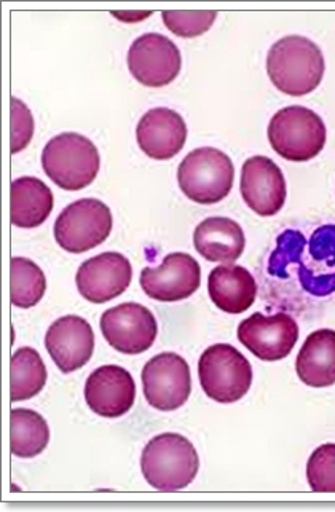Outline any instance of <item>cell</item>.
<instances>
[{"label":"cell","mask_w":335,"mask_h":512,"mask_svg":"<svg viewBox=\"0 0 335 512\" xmlns=\"http://www.w3.org/2000/svg\"><path fill=\"white\" fill-rule=\"evenodd\" d=\"M300 382L313 388L335 385V331L320 329L308 335L297 355Z\"/></svg>","instance_id":"obj_21"},{"label":"cell","mask_w":335,"mask_h":512,"mask_svg":"<svg viewBox=\"0 0 335 512\" xmlns=\"http://www.w3.org/2000/svg\"><path fill=\"white\" fill-rule=\"evenodd\" d=\"M101 331L115 350L125 355H141L154 345L158 326L149 308L128 302L103 313Z\"/></svg>","instance_id":"obj_10"},{"label":"cell","mask_w":335,"mask_h":512,"mask_svg":"<svg viewBox=\"0 0 335 512\" xmlns=\"http://www.w3.org/2000/svg\"><path fill=\"white\" fill-rule=\"evenodd\" d=\"M45 347L64 374L79 371L95 351V332L80 316H63L50 326Z\"/></svg>","instance_id":"obj_15"},{"label":"cell","mask_w":335,"mask_h":512,"mask_svg":"<svg viewBox=\"0 0 335 512\" xmlns=\"http://www.w3.org/2000/svg\"><path fill=\"white\" fill-rule=\"evenodd\" d=\"M235 168L229 155L214 147L195 149L182 160L178 170L179 187L190 200L214 205L229 195Z\"/></svg>","instance_id":"obj_5"},{"label":"cell","mask_w":335,"mask_h":512,"mask_svg":"<svg viewBox=\"0 0 335 512\" xmlns=\"http://www.w3.org/2000/svg\"><path fill=\"white\" fill-rule=\"evenodd\" d=\"M163 23L173 34L179 37L201 36L211 29L216 21V12H163Z\"/></svg>","instance_id":"obj_28"},{"label":"cell","mask_w":335,"mask_h":512,"mask_svg":"<svg viewBox=\"0 0 335 512\" xmlns=\"http://www.w3.org/2000/svg\"><path fill=\"white\" fill-rule=\"evenodd\" d=\"M241 195L259 216L280 213L286 201V181L280 166L261 155L246 160L241 170Z\"/></svg>","instance_id":"obj_14"},{"label":"cell","mask_w":335,"mask_h":512,"mask_svg":"<svg viewBox=\"0 0 335 512\" xmlns=\"http://www.w3.org/2000/svg\"><path fill=\"white\" fill-rule=\"evenodd\" d=\"M50 428L34 410L13 409L10 414V449L20 458L37 457L47 449Z\"/></svg>","instance_id":"obj_23"},{"label":"cell","mask_w":335,"mask_h":512,"mask_svg":"<svg viewBox=\"0 0 335 512\" xmlns=\"http://www.w3.org/2000/svg\"><path fill=\"white\" fill-rule=\"evenodd\" d=\"M142 390L150 406L162 412L184 406L192 391L186 359L176 353H162L150 359L142 371Z\"/></svg>","instance_id":"obj_8"},{"label":"cell","mask_w":335,"mask_h":512,"mask_svg":"<svg viewBox=\"0 0 335 512\" xmlns=\"http://www.w3.org/2000/svg\"><path fill=\"white\" fill-rule=\"evenodd\" d=\"M136 398V385L127 369L120 366L99 367L85 383V399L95 414L119 418L128 414Z\"/></svg>","instance_id":"obj_16"},{"label":"cell","mask_w":335,"mask_h":512,"mask_svg":"<svg viewBox=\"0 0 335 512\" xmlns=\"http://www.w3.org/2000/svg\"><path fill=\"white\" fill-rule=\"evenodd\" d=\"M182 67V56L173 40L149 32L138 37L128 52V69L144 87L160 88L170 85Z\"/></svg>","instance_id":"obj_9"},{"label":"cell","mask_w":335,"mask_h":512,"mask_svg":"<svg viewBox=\"0 0 335 512\" xmlns=\"http://www.w3.org/2000/svg\"><path fill=\"white\" fill-rule=\"evenodd\" d=\"M195 249L209 262L233 264L245 251L243 229L229 217H209L194 233Z\"/></svg>","instance_id":"obj_20"},{"label":"cell","mask_w":335,"mask_h":512,"mask_svg":"<svg viewBox=\"0 0 335 512\" xmlns=\"http://www.w3.org/2000/svg\"><path fill=\"white\" fill-rule=\"evenodd\" d=\"M310 267H299L302 288L315 297L335 292V225H323L307 243Z\"/></svg>","instance_id":"obj_18"},{"label":"cell","mask_w":335,"mask_h":512,"mask_svg":"<svg viewBox=\"0 0 335 512\" xmlns=\"http://www.w3.org/2000/svg\"><path fill=\"white\" fill-rule=\"evenodd\" d=\"M267 72L273 85L286 95H308L323 80L324 56L307 37H284L268 52Z\"/></svg>","instance_id":"obj_1"},{"label":"cell","mask_w":335,"mask_h":512,"mask_svg":"<svg viewBox=\"0 0 335 512\" xmlns=\"http://www.w3.org/2000/svg\"><path fill=\"white\" fill-rule=\"evenodd\" d=\"M200 283V264L184 253L170 254L160 267H147L141 273L142 291L160 302H178L194 296Z\"/></svg>","instance_id":"obj_12"},{"label":"cell","mask_w":335,"mask_h":512,"mask_svg":"<svg viewBox=\"0 0 335 512\" xmlns=\"http://www.w3.org/2000/svg\"><path fill=\"white\" fill-rule=\"evenodd\" d=\"M10 197V219L20 229H36L44 224L55 205L52 190L37 178L13 181Z\"/></svg>","instance_id":"obj_22"},{"label":"cell","mask_w":335,"mask_h":512,"mask_svg":"<svg viewBox=\"0 0 335 512\" xmlns=\"http://www.w3.org/2000/svg\"><path fill=\"white\" fill-rule=\"evenodd\" d=\"M47 383V367L34 348L16 351L10 364V399L12 402L34 398Z\"/></svg>","instance_id":"obj_24"},{"label":"cell","mask_w":335,"mask_h":512,"mask_svg":"<svg viewBox=\"0 0 335 512\" xmlns=\"http://www.w3.org/2000/svg\"><path fill=\"white\" fill-rule=\"evenodd\" d=\"M12 154L28 147L34 134V119L31 111L20 99L12 98Z\"/></svg>","instance_id":"obj_29"},{"label":"cell","mask_w":335,"mask_h":512,"mask_svg":"<svg viewBox=\"0 0 335 512\" xmlns=\"http://www.w3.org/2000/svg\"><path fill=\"white\" fill-rule=\"evenodd\" d=\"M276 249L273 251L270 262H268V272L270 275L284 278L286 268L289 265L297 264V260L302 257L307 240L304 235L296 230H286L283 235L276 240Z\"/></svg>","instance_id":"obj_27"},{"label":"cell","mask_w":335,"mask_h":512,"mask_svg":"<svg viewBox=\"0 0 335 512\" xmlns=\"http://www.w3.org/2000/svg\"><path fill=\"white\" fill-rule=\"evenodd\" d=\"M200 460L194 444L181 434L155 436L142 452L141 469L147 484L160 492L186 489L198 474Z\"/></svg>","instance_id":"obj_2"},{"label":"cell","mask_w":335,"mask_h":512,"mask_svg":"<svg viewBox=\"0 0 335 512\" xmlns=\"http://www.w3.org/2000/svg\"><path fill=\"white\" fill-rule=\"evenodd\" d=\"M198 377L208 398L230 404L245 398L253 383V367L237 348L217 343L201 355Z\"/></svg>","instance_id":"obj_6"},{"label":"cell","mask_w":335,"mask_h":512,"mask_svg":"<svg viewBox=\"0 0 335 512\" xmlns=\"http://www.w3.org/2000/svg\"><path fill=\"white\" fill-rule=\"evenodd\" d=\"M238 339L262 361H280L299 340L297 321L286 313L264 316L254 313L238 326Z\"/></svg>","instance_id":"obj_11"},{"label":"cell","mask_w":335,"mask_h":512,"mask_svg":"<svg viewBox=\"0 0 335 512\" xmlns=\"http://www.w3.org/2000/svg\"><path fill=\"white\" fill-rule=\"evenodd\" d=\"M307 479L313 492L335 493V444H324L312 453Z\"/></svg>","instance_id":"obj_26"},{"label":"cell","mask_w":335,"mask_h":512,"mask_svg":"<svg viewBox=\"0 0 335 512\" xmlns=\"http://www.w3.org/2000/svg\"><path fill=\"white\" fill-rule=\"evenodd\" d=\"M136 139L147 157L170 160L176 157L186 144V122L178 112L166 107L150 109L139 120Z\"/></svg>","instance_id":"obj_17"},{"label":"cell","mask_w":335,"mask_h":512,"mask_svg":"<svg viewBox=\"0 0 335 512\" xmlns=\"http://www.w3.org/2000/svg\"><path fill=\"white\" fill-rule=\"evenodd\" d=\"M209 297L222 312L240 315L254 304L257 284L253 275L240 265H221L208 278Z\"/></svg>","instance_id":"obj_19"},{"label":"cell","mask_w":335,"mask_h":512,"mask_svg":"<svg viewBox=\"0 0 335 512\" xmlns=\"http://www.w3.org/2000/svg\"><path fill=\"white\" fill-rule=\"evenodd\" d=\"M133 278L130 260L119 253H104L80 265L75 283L80 296L93 304H106L127 291Z\"/></svg>","instance_id":"obj_13"},{"label":"cell","mask_w":335,"mask_h":512,"mask_svg":"<svg viewBox=\"0 0 335 512\" xmlns=\"http://www.w3.org/2000/svg\"><path fill=\"white\" fill-rule=\"evenodd\" d=\"M111 232V209L95 198L74 201L55 222L56 243L72 254L87 253L103 245Z\"/></svg>","instance_id":"obj_7"},{"label":"cell","mask_w":335,"mask_h":512,"mask_svg":"<svg viewBox=\"0 0 335 512\" xmlns=\"http://www.w3.org/2000/svg\"><path fill=\"white\" fill-rule=\"evenodd\" d=\"M98 149L82 134H58L42 152V168L56 186L64 190L85 189L98 176Z\"/></svg>","instance_id":"obj_3"},{"label":"cell","mask_w":335,"mask_h":512,"mask_svg":"<svg viewBox=\"0 0 335 512\" xmlns=\"http://www.w3.org/2000/svg\"><path fill=\"white\" fill-rule=\"evenodd\" d=\"M47 289V280L39 265L24 257L10 262V300L16 308H32L39 304Z\"/></svg>","instance_id":"obj_25"},{"label":"cell","mask_w":335,"mask_h":512,"mask_svg":"<svg viewBox=\"0 0 335 512\" xmlns=\"http://www.w3.org/2000/svg\"><path fill=\"white\" fill-rule=\"evenodd\" d=\"M268 141L289 162H308L323 150L326 127L320 115L307 107H284L270 120Z\"/></svg>","instance_id":"obj_4"}]
</instances>
